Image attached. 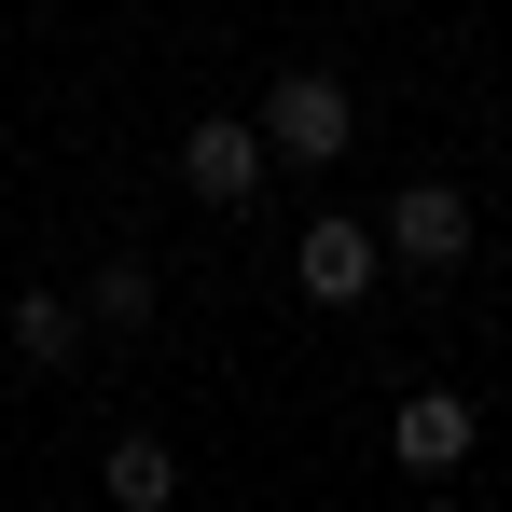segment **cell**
Returning <instances> with one entry per match:
<instances>
[{
	"label": "cell",
	"instance_id": "cell-1",
	"mask_svg": "<svg viewBox=\"0 0 512 512\" xmlns=\"http://www.w3.org/2000/svg\"><path fill=\"white\" fill-rule=\"evenodd\" d=\"M263 139H277V167H346V153H360L346 70H277V84H263Z\"/></svg>",
	"mask_w": 512,
	"mask_h": 512
},
{
	"label": "cell",
	"instance_id": "cell-2",
	"mask_svg": "<svg viewBox=\"0 0 512 512\" xmlns=\"http://www.w3.org/2000/svg\"><path fill=\"white\" fill-rule=\"evenodd\" d=\"M263 167H277L263 111H194V125H180V194H194V208H250Z\"/></svg>",
	"mask_w": 512,
	"mask_h": 512
},
{
	"label": "cell",
	"instance_id": "cell-3",
	"mask_svg": "<svg viewBox=\"0 0 512 512\" xmlns=\"http://www.w3.org/2000/svg\"><path fill=\"white\" fill-rule=\"evenodd\" d=\"M374 277H388V222H360V208H319L291 236V291L305 305H374Z\"/></svg>",
	"mask_w": 512,
	"mask_h": 512
},
{
	"label": "cell",
	"instance_id": "cell-4",
	"mask_svg": "<svg viewBox=\"0 0 512 512\" xmlns=\"http://www.w3.org/2000/svg\"><path fill=\"white\" fill-rule=\"evenodd\" d=\"M471 236H485V222H471L457 180H402V194H388V263H402V277H457Z\"/></svg>",
	"mask_w": 512,
	"mask_h": 512
},
{
	"label": "cell",
	"instance_id": "cell-5",
	"mask_svg": "<svg viewBox=\"0 0 512 512\" xmlns=\"http://www.w3.org/2000/svg\"><path fill=\"white\" fill-rule=\"evenodd\" d=\"M471 443H485V402H457V388H402V416H388V457H402V471H457V457H471Z\"/></svg>",
	"mask_w": 512,
	"mask_h": 512
},
{
	"label": "cell",
	"instance_id": "cell-6",
	"mask_svg": "<svg viewBox=\"0 0 512 512\" xmlns=\"http://www.w3.org/2000/svg\"><path fill=\"white\" fill-rule=\"evenodd\" d=\"M0 333H14V360H42V374H70V360H84V291H14V319H0Z\"/></svg>",
	"mask_w": 512,
	"mask_h": 512
},
{
	"label": "cell",
	"instance_id": "cell-7",
	"mask_svg": "<svg viewBox=\"0 0 512 512\" xmlns=\"http://www.w3.org/2000/svg\"><path fill=\"white\" fill-rule=\"evenodd\" d=\"M153 305H167L153 263H97V277H84V319H97V333H153Z\"/></svg>",
	"mask_w": 512,
	"mask_h": 512
},
{
	"label": "cell",
	"instance_id": "cell-8",
	"mask_svg": "<svg viewBox=\"0 0 512 512\" xmlns=\"http://www.w3.org/2000/svg\"><path fill=\"white\" fill-rule=\"evenodd\" d=\"M111 499H125V512H167V499H180V457L153 443V429H125V443H111Z\"/></svg>",
	"mask_w": 512,
	"mask_h": 512
}]
</instances>
